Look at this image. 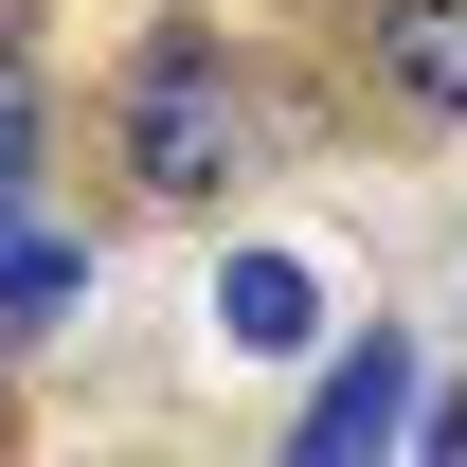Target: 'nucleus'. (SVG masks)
Masks as SVG:
<instances>
[{
    "label": "nucleus",
    "mask_w": 467,
    "mask_h": 467,
    "mask_svg": "<svg viewBox=\"0 0 467 467\" xmlns=\"http://www.w3.org/2000/svg\"><path fill=\"white\" fill-rule=\"evenodd\" d=\"M109 144H126V180H144L162 216H216L234 180H252V90H234V55L216 36H144L126 90H109Z\"/></svg>",
    "instance_id": "obj_1"
},
{
    "label": "nucleus",
    "mask_w": 467,
    "mask_h": 467,
    "mask_svg": "<svg viewBox=\"0 0 467 467\" xmlns=\"http://www.w3.org/2000/svg\"><path fill=\"white\" fill-rule=\"evenodd\" d=\"M413 431V324H359L324 378H306V413H288V467H378Z\"/></svg>",
    "instance_id": "obj_2"
},
{
    "label": "nucleus",
    "mask_w": 467,
    "mask_h": 467,
    "mask_svg": "<svg viewBox=\"0 0 467 467\" xmlns=\"http://www.w3.org/2000/svg\"><path fill=\"white\" fill-rule=\"evenodd\" d=\"M359 72H378V109L467 126V0H378L359 18Z\"/></svg>",
    "instance_id": "obj_3"
},
{
    "label": "nucleus",
    "mask_w": 467,
    "mask_h": 467,
    "mask_svg": "<svg viewBox=\"0 0 467 467\" xmlns=\"http://www.w3.org/2000/svg\"><path fill=\"white\" fill-rule=\"evenodd\" d=\"M216 342H234V359H306V342H324V270L270 252V234L216 252Z\"/></svg>",
    "instance_id": "obj_4"
},
{
    "label": "nucleus",
    "mask_w": 467,
    "mask_h": 467,
    "mask_svg": "<svg viewBox=\"0 0 467 467\" xmlns=\"http://www.w3.org/2000/svg\"><path fill=\"white\" fill-rule=\"evenodd\" d=\"M90 288H109V252H72V234H18V252H0V342H55Z\"/></svg>",
    "instance_id": "obj_5"
},
{
    "label": "nucleus",
    "mask_w": 467,
    "mask_h": 467,
    "mask_svg": "<svg viewBox=\"0 0 467 467\" xmlns=\"http://www.w3.org/2000/svg\"><path fill=\"white\" fill-rule=\"evenodd\" d=\"M36 126L55 109H36V55H18V18H0V162H36Z\"/></svg>",
    "instance_id": "obj_6"
},
{
    "label": "nucleus",
    "mask_w": 467,
    "mask_h": 467,
    "mask_svg": "<svg viewBox=\"0 0 467 467\" xmlns=\"http://www.w3.org/2000/svg\"><path fill=\"white\" fill-rule=\"evenodd\" d=\"M18 234H36V162H0V252H18Z\"/></svg>",
    "instance_id": "obj_7"
},
{
    "label": "nucleus",
    "mask_w": 467,
    "mask_h": 467,
    "mask_svg": "<svg viewBox=\"0 0 467 467\" xmlns=\"http://www.w3.org/2000/svg\"><path fill=\"white\" fill-rule=\"evenodd\" d=\"M288 18H324V0H288Z\"/></svg>",
    "instance_id": "obj_8"
}]
</instances>
